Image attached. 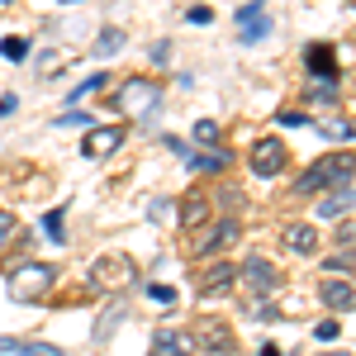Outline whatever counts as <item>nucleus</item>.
Returning <instances> with one entry per match:
<instances>
[{
  "mask_svg": "<svg viewBox=\"0 0 356 356\" xmlns=\"http://www.w3.org/2000/svg\"><path fill=\"white\" fill-rule=\"evenodd\" d=\"M119 48H124V29H105L100 43H95V53H100V57H114Z\"/></svg>",
  "mask_w": 356,
  "mask_h": 356,
  "instance_id": "obj_20",
  "label": "nucleus"
},
{
  "mask_svg": "<svg viewBox=\"0 0 356 356\" xmlns=\"http://www.w3.org/2000/svg\"><path fill=\"white\" fill-rule=\"evenodd\" d=\"M129 280V261L124 257H100L95 261V285H124Z\"/></svg>",
  "mask_w": 356,
  "mask_h": 356,
  "instance_id": "obj_13",
  "label": "nucleus"
},
{
  "mask_svg": "<svg viewBox=\"0 0 356 356\" xmlns=\"http://www.w3.org/2000/svg\"><path fill=\"white\" fill-rule=\"evenodd\" d=\"M57 124H62V129H72V124H76V129H86V124H90V114H86V110H67Z\"/></svg>",
  "mask_w": 356,
  "mask_h": 356,
  "instance_id": "obj_25",
  "label": "nucleus"
},
{
  "mask_svg": "<svg viewBox=\"0 0 356 356\" xmlns=\"http://www.w3.org/2000/svg\"><path fill=\"white\" fill-rule=\"evenodd\" d=\"M114 323H119V314H105V318L95 323V337H110V332H114Z\"/></svg>",
  "mask_w": 356,
  "mask_h": 356,
  "instance_id": "obj_30",
  "label": "nucleus"
},
{
  "mask_svg": "<svg viewBox=\"0 0 356 356\" xmlns=\"http://www.w3.org/2000/svg\"><path fill=\"white\" fill-rule=\"evenodd\" d=\"M200 342H204L209 352H228V347H233V332L223 328V323H214V318H209V323L200 328Z\"/></svg>",
  "mask_w": 356,
  "mask_h": 356,
  "instance_id": "obj_17",
  "label": "nucleus"
},
{
  "mask_svg": "<svg viewBox=\"0 0 356 356\" xmlns=\"http://www.w3.org/2000/svg\"><path fill=\"white\" fill-rule=\"evenodd\" d=\"M257 356H280V347H275V342H266V347H261Z\"/></svg>",
  "mask_w": 356,
  "mask_h": 356,
  "instance_id": "obj_33",
  "label": "nucleus"
},
{
  "mask_svg": "<svg viewBox=\"0 0 356 356\" xmlns=\"http://www.w3.org/2000/svg\"><path fill=\"white\" fill-rule=\"evenodd\" d=\"M280 124H285V129H300V124H309V119H304V114H295V110H290V114H280Z\"/></svg>",
  "mask_w": 356,
  "mask_h": 356,
  "instance_id": "obj_32",
  "label": "nucleus"
},
{
  "mask_svg": "<svg viewBox=\"0 0 356 356\" xmlns=\"http://www.w3.org/2000/svg\"><path fill=\"white\" fill-rule=\"evenodd\" d=\"M10 233H15V214H5V209H0V247L10 243Z\"/></svg>",
  "mask_w": 356,
  "mask_h": 356,
  "instance_id": "obj_28",
  "label": "nucleus"
},
{
  "mask_svg": "<svg viewBox=\"0 0 356 356\" xmlns=\"http://www.w3.org/2000/svg\"><path fill=\"white\" fill-rule=\"evenodd\" d=\"M204 219H209V200H204V195L186 200V209H181V223H186V228H200Z\"/></svg>",
  "mask_w": 356,
  "mask_h": 356,
  "instance_id": "obj_18",
  "label": "nucleus"
},
{
  "mask_svg": "<svg viewBox=\"0 0 356 356\" xmlns=\"http://www.w3.org/2000/svg\"><path fill=\"white\" fill-rule=\"evenodd\" d=\"M285 157H290V152H285L280 138H261V143L252 147V171H257V176H280V171H285Z\"/></svg>",
  "mask_w": 356,
  "mask_h": 356,
  "instance_id": "obj_4",
  "label": "nucleus"
},
{
  "mask_svg": "<svg viewBox=\"0 0 356 356\" xmlns=\"http://www.w3.org/2000/svg\"><path fill=\"white\" fill-rule=\"evenodd\" d=\"M233 238H238V223H233V219H223V223H214V228H209L204 238H195V247H191V252H195V257H209V252L228 247Z\"/></svg>",
  "mask_w": 356,
  "mask_h": 356,
  "instance_id": "obj_8",
  "label": "nucleus"
},
{
  "mask_svg": "<svg viewBox=\"0 0 356 356\" xmlns=\"http://www.w3.org/2000/svg\"><path fill=\"white\" fill-rule=\"evenodd\" d=\"M323 356H352V352H323Z\"/></svg>",
  "mask_w": 356,
  "mask_h": 356,
  "instance_id": "obj_34",
  "label": "nucleus"
},
{
  "mask_svg": "<svg viewBox=\"0 0 356 356\" xmlns=\"http://www.w3.org/2000/svg\"><path fill=\"white\" fill-rule=\"evenodd\" d=\"M238 24H243V43H257L271 33V19L261 15V5H238Z\"/></svg>",
  "mask_w": 356,
  "mask_h": 356,
  "instance_id": "obj_9",
  "label": "nucleus"
},
{
  "mask_svg": "<svg viewBox=\"0 0 356 356\" xmlns=\"http://www.w3.org/2000/svg\"><path fill=\"white\" fill-rule=\"evenodd\" d=\"M191 347H195V337H191V332L162 328V332H157V347H152V352H157V356H186Z\"/></svg>",
  "mask_w": 356,
  "mask_h": 356,
  "instance_id": "obj_12",
  "label": "nucleus"
},
{
  "mask_svg": "<svg viewBox=\"0 0 356 356\" xmlns=\"http://www.w3.org/2000/svg\"><path fill=\"white\" fill-rule=\"evenodd\" d=\"M53 275L57 271L48 261H29V266H19V271L10 275V295H15V300H38V295L53 285Z\"/></svg>",
  "mask_w": 356,
  "mask_h": 356,
  "instance_id": "obj_1",
  "label": "nucleus"
},
{
  "mask_svg": "<svg viewBox=\"0 0 356 356\" xmlns=\"http://www.w3.org/2000/svg\"><path fill=\"white\" fill-rule=\"evenodd\" d=\"M352 209V171H342L337 181H332V191H328V200L318 204V214L323 219H337V214H347Z\"/></svg>",
  "mask_w": 356,
  "mask_h": 356,
  "instance_id": "obj_7",
  "label": "nucleus"
},
{
  "mask_svg": "<svg viewBox=\"0 0 356 356\" xmlns=\"http://www.w3.org/2000/svg\"><path fill=\"white\" fill-rule=\"evenodd\" d=\"M105 81H110V76H86V81L76 86V90H72V100H81V95H90V90H100Z\"/></svg>",
  "mask_w": 356,
  "mask_h": 356,
  "instance_id": "obj_24",
  "label": "nucleus"
},
{
  "mask_svg": "<svg viewBox=\"0 0 356 356\" xmlns=\"http://www.w3.org/2000/svg\"><path fill=\"white\" fill-rule=\"evenodd\" d=\"M191 157V166H200V171H223L228 166V152L223 147H214V152H186Z\"/></svg>",
  "mask_w": 356,
  "mask_h": 356,
  "instance_id": "obj_19",
  "label": "nucleus"
},
{
  "mask_svg": "<svg viewBox=\"0 0 356 356\" xmlns=\"http://www.w3.org/2000/svg\"><path fill=\"white\" fill-rule=\"evenodd\" d=\"M285 243H290V252H300V257H314V252H318V233H314L309 223H295V228L285 233Z\"/></svg>",
  "mask_w": 356,
  "mask_h": 356,
  "instance_id": "obj_16",
  "label": "nucleus"
},
{
  "mask_svg": "<svg viewBox=\"0 0 356 356\" xmlns=\"http://www.w3.org/2000/svg\"><path fill=\"white\" fill-rule=\"evenodd\" d=\"M314 337H318V342H332V337H337V318H323V323L314 328Z\"/></svg>",
  "mask_w": 356,
  "mask_h": 356,
  "instance_id": "obj_26",
  "label": "nucleus"
},
{
  "mask_svg": "<svg viewBox=\"0 0 356 356\" xmlns=\"http://www.w3.org/2000/svg\"><path fill=\"white\" fill-rule=\"evenodd\" d=\"M62 219H67L62 209H48V219H43V233H48L53 243H67V233H62Z\"/></svg>",
  "mask_w": 356,
  "mask_h": 356,
  "instance_id": "obj_23",
  "label": "nucleus"
},
{
  "mask_svg": "<svg viewBox=\"0 0 356 356\" xmlns=\"http://www.w3.org/2000/svg\"><path fill=\"white\" fill-rule=\"evenodd\" d=\"M309 72H314V81H337V62H332V53L323 43L309 48Z\"/></svg>",
  "mask_w": 356,
  "mask_h": 356,
  "instance_id": "obj_15",
  "label": "nucleus"
},
{
  "mask_svg": "<svg viewBox=\"0 0 356 356\" xmlns=\"http://www.w3.org/2000/svg\"><path fill=\"white\" fill-rule=\"evenodd\" d=\"M119 143H124V129H119V124H110V129H90L86 143H81V157H110Z\"/></svg>",
  "mask_w": 356,
  "mask_h": 356,
  "instance_id": "obj_6",
  "label": "nucleus"
},
{
  "mask_svg": "<svg viewBox=\"0 0 356 356\" xmlns=\"http://www.w3.org/2000/svg\"><path fill=\"white\" fill-rule=\"evenodd\" d=\"M238 280V266H228V261H219V266H209V275L200 280V295H219V290H228Z\"/></svg>",
  "mask_w": 356,
  "mask_h": 356,
  "instance_id": "obj_14",
  "label": "nucleus"
},
{
  "mask_svg": "<svg viewBox=\"0 0 356 356\" xmlns=\"http://www.w3.org/2000/svg\"><path fill=\"white\" fill-rule=\"evenodd\" d=\"M328 271H352V247H342V257H332Z\"/></svg>",
  "mask_w": 356,
  "mask_h": 356,
  "instance_id": "obj_27",
  "label": "nucleus"
},
{
  "mask_svg": "<svg viewBox=\"0 0 356 356\" xmlns=\"http://www.w3.org/2000/svg\"><path fill=\"white\" fill-rule=\"evenodd\" d=\"M238 280H243V285H252V295H271L275 285H280L275 266H271V261H261V257H252L243 271H238Z\"/></svg>",
  "mask_w": 356,
  "mask_h": 356,
  "instance_id": "obj_5",
  "label": "nucleus"
},
{
  "mask_svg": "<svg viewBox=\"0 0 356 356\" xmlns=\"http://www.w3.org/2000/svg\"><path fill=\"white\" fill-rule=\"evenodd\" d=\"M252 318H266V323H271V318H280V314H275L271 304H257V309H252Z\"/></svg>",
  "mask_w": 356,
  "mask_h": 356,
  "instance_id": "obj_31",
  "label": "nucleus"
},
{
  "mask_svg": "<svg viewBox=\"0 0 356 356\" xmlns=\"http://www.w3.org/2000/svg\"><path fill=\"white\" fill-rule=\"evenodd\" d=\"M342 171H352V157H323V162L314 166V171H304V176H300L295 195H318L323 186H332Z\"/></svg>",
  "mask_w": 356,
  "mask_h": 356,
  "instance_id": "obj_3",
  "label": "nucleus"
},
{
  "mask_svg": "<svg viewBox=\"0 0 356 356\" xmlns=\"http://www.w3.org/2000/svg\"><path fill=\"white\" fill-rule=\"evenodd\" d=\"M0 53L10 57V62H24V57H29V43H24V38H19V33H10V38L0 43Z\"/></svg>",
  "mask_w": 356,
  "mask_h": 356,
  "instance_id": "obj_22",
  "label": "nucleus"
},
{
  "mask_svg": "<svg viewBox=\"0 0 356 356\" xmlns=\"http://www.w3.org/2000/svg\"><path fill=\"white\" fill-rule=\"evenodd\" d=\"M323 304L328 309H352L356 304V290L347 275H332V280H323Z\"/></svg>",
  "mask_w": 356,
  "mask_h": 356,
  "instance_id": "obj_10",
  "label": "nucleus"
},
{
  "mask_svg": "<svg viewBox=\"0 0 356 356\" xmlns=\"http://www.w3.org/2000/svg\"><path fill=\"white\" fill-rule=\"evenodd\" d=\"M195 143H204V147L214 152V143H219V124H214V119H200V124H195Z\"/></svg>",
  "mask_w": 356,
  "mask_h": 356,
  "instance_id": "obj_21",
  "label": "nucleus"
},
{
  "mask_svg": "<svg viewBox=\"0 0 356 356\" xmlns=\"http://www.w3.org/2000/svg\"><path fill=\"white\" fill-rule=\"evenodd\" d=\"M147 295H152V300H162V304L176 300V290H171V285H147Z\"/></svg>",
  "mask_w": 356,
  "mask_h": 356,
  "instance_id": "obj_29",
  "label": "nucleus"
},
{
  "mask_svg": "<svg viewBox=\"0 0 356 356\" xmlns=\"http://www.w3.org/2000/svg\"><path fill=\"white\" fill-rule=\"evenodd\" d=\"M0 352H15V356H62V347H53V342H29V337H5V332H0Z\"/></svg>",
  "mask_w": 356,
  "mask_h": 356,
  "instance_id": "obj_11",
  "label": "nucleus"
},
{
  "mask_svg": "<svg viewBox=\"0 0 356 356\" xmlns=\"http://www.w3.org/2000/svg\"><path fill=\"white\" fill-rule=\"evenodd\" d=\"M147 105H157V81H147V76L124 81V86H119V95H114V110H119V114H143Z\"/></svg>",
  "mask_w": 356,
  "mask_h": 356,
  "instance_id": "obj_2",
  "label": "nucleus"
}]
</instances>
